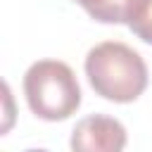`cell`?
Here are the masks:
<instances>
[{"mask_svg": "<svg viewBox=\"0 0 152 152\" xmlns=\"http://www.w3.org/2000/svg\"><path fill=\"white\" fill-rule=\"evenodd\" d=\"M126 26L142 43L152 45V0H131Z\"/></svg>", "mask_w": 152, "mask_h": 152, "instance_id": "5", "label": "cell"}, {"mask_svg": "<svg viewBox=\"0 0 152 152\" xmlns=\"http://www.w3.org/2000/svg\"><path fill=\"white\" fill-rule=\"evenodd\" d=\"M78 2L95 21L102 24H126L131 0H74Z\"/></svg>", "mask_w": 152, "mask_h": 152, "instance_id": "4", "label": "cell"}, {"mask_svg": "<svg viewBox=\"0 0 152 152\" xmlns=\"http://www.w3.org/2000/svg\"><path fill=\"white\" fill-rule=\"evenodd\" d=\"M126 147V128L119 119L90 114L71 131V150L76 152H119Z\"/></svg>", "mask_w": 152, "mask_h": 152, "instance_id": "3", "label": "cell"}, {"mask_svg": "<svg viewBox=\"0 0 152 152\" xmlns=\"http://www.w3.org/2000/svg\"><path fill=\"white\" fill-rule=\"evenodd\" d=\"M86 76L95 95L109 102H133L147 88L145 59L119 40H104L86 55Z\"/></svg>", "mask_w": 152, "mask_h": 152, "instance_id": "1", "label": "cell"}, {"mask_svg": "<svg viewBox=\"0 0 152 152\" xmlns=\"http://www.w3.org/2000/svg\"><path fill=\"white\" fill-rule=\"evenodd\" d=\"M28 109L43 121H64L81 107V86L69 64L38 59L24 74Z\"/></svg>", "mask_w": 152, "mask_h": 152, "instance_id": "2", "label": "cell"}]
</instances>
